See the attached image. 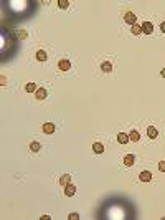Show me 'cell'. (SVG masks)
<instances>
[{"mask_svg":"<svg viewBox=\"0 0 165 220\" xmlns=\"http://www.w3.org/2000/svg\"><path fill=\"white\" fill-rule=\"evenodd\" d=\"M142 33H145V35H152V32H154V25H152V22H144L142 23Z\"/></svg>","mask_w":165,"mask_h":220,"instance_id":"7a4b0ae2","label":"cell"},{"mask_svg":"<svg viewBox=\"0 0 165 220\" xmlns=\"http://www.w3.org/2000/svg\"><path fill=\"white\" fill-rule=\"evenodd\" d=\"M129 141H131V139H129V134H126V133L117 134V142H119V144H127Z\"/></svg>","mask_w":165,"mask_h":220,"instance_id":"ba28073f","label":"cell"},{"mask_svg":"<svg viewBox=\"0 0 165 220\" xmlns=\"http://www.w3.org/2000/svg\"><path fill=\"white\" fill-rule=\"evenodd\" d=\"M40 149H41V144H40V142L33 141L32 144H30V151H33V152H38Z\"/></svg>","mask_w":165,"mask_h":220,"instance_id":"e0dca14e","label":"cell"},{"mask_svg":"<svg viewBox=\"0 0 165 220\" xmlns=\"http://www.w3.org/2000/svg\"><path fill=\"white\" fill-rule=\"evenodd\" d=\"M16 38H20V40H25V38H27V32H25V30H20V32L16 33Z\"/></svg>","mask_w":165,"mask_h":220,"instance_id":"ffe728a7","label":"cell"},{"mask_svg":"<svg viewBox=\"0 0 165 220\" xmlns=\"http://www.w3.org/2000/svg\"><path fill=\"white\" fill-rule=\"evenodd\" d=\"M160 30H162V32H164V33H165V22H164V23H162V25H160Z\"/></svg>","mask_w":165,"mask_h":220,"instance_id":"603a6c76","label":"cell"},{"mask_svg":"<svg viewBox=\"0 0 165 220\" xmlns=\"http://www.w3.org/2000/svg\"><path fill=\"white\" fill-rule=\"evenodd\" d=\"M159 170H160V172H165V161L159 162Z\"/></svg>","mask_w":165,"mask_h":220,"instance_id":"7402d4cb","label":"cell"},{"mask_svg":"<svg viewBox=\"0 0 165 220\" xmlns=\"http://www.w3.org/2000/svg\"><path fill=\"white\" fill-rule=\"evenodd\" d=\"M139 180H142V182H150V180H152V172L142 170V172L139 174Z\"/></svg>","mask_w":165,"mask_h":220,"instance_id":"3957f363","label":"cell"},{"mask_svg":"<svg viewBox=\"0 0 165 220\" xmlns=\"http://www.w3.org/2000/svg\"><path fill=\"white\" fill-rule=\"evenodd\" d=\"M160 75H162V76H164V78H165V68H164V70H162V71H160Z\"/></svg>","mask_w":165,"mask_h":220,"instance_id":"cb8c5ba5","label":"cell"},{"mask_svg":"<svg viewBox=\"0 0 165 220\" xmlns=\"http://www.w3.org/2000/svg\"><path fill=\"white\" fill-rule=\"evenodd\" d=\"M147 136L150 137V139H155V137L159 136V131H157L154 126H148V128H147Z\"/></svg>","mask_w":165,"mask_h":220,"instance_id":"30bf717a","label":"cell"},{"mask_svg":"<svg viewBox=\"0 0 165 220\" xmlns=\"http://www.w3.org/2000/svg\"><path fill=\"white\" fill-rule=\"evenodd\" d=\"M132 33H134V35H140V33H142V27H139L137 23H136V25H132Z\"/></svg>","mask_w":165,"mask_h":220,"instance_id":"d6986e66","label":"cell"},{"mask_svg":"<svg viewBox=\"0 0 165 220\" xmlns=\"http://www.w3.org/2000/svg\"><path fill=\"white\" fill-rule=\"evenodd\" d=\"M35 56H37L38 61H46V60H48V55H46V51H45V50H38Z\"/></svg>","mask_w":165,"mask_h":220,"instance_id":"9c48e42d","label":"cell"},{"mask_svg":"<svg viewBox=\"0 0 165 220\" xmlns=\"http://www.w3.org/2000/svg\"><path fill=\"white\" fill-rule=\"evenodd\" d=\"M101 70H103L104 73H111V71H112V65L109 61H104L103 65H101Z\"/></svg>","mask_w":165,"mask_h":220,"instance_id":"9a60e30c","label":"cell"},{"mask_svg":"<svg viewBox=\"0 0 165 220\" xmlns=\"http://www.w3.org/2000/svg\"><path fill=\"white\" fill-rule=\"evenodd\" d=\"M134 161H136V157H134L132 154H127V156L124 157V164H126V167H131V166H134Z\"/></svg>","mask_w":165,"mask_h":220,"instance_id":"8fae6325","label":"cell"},{"mask_svg":"<svg viewBox=\"0 0 165 220\" xmlns=\"http://www.w3.org/2000/svg\"><path fill=\"white\" fill-rule=\"evenodd\" d=\"M76 194V187L73 185V184H68V185H65V195L66 197H73V195Z\"/></svg>","mask_w":165,"mask_h":220,"instance_id":"5b68a950","label":"cell"},{"mask_svg":"<svg viewBox=\"0 0 165 220\" xmlns=\"http://www.w3.org/2000/svg\"><path fill=\"white\" fill-rule=\"evenodd\" d=\"M71 182V175L70 174H65L60 177V185H68V184Z\"/></svg>","mask_w":165,"mask_h":220,"instance_id":"4fadbf2b","label":"cell"},{"mask_svg":"<svg viewBox=\"0 0 165 220\" xmlns=\"http://www.w3.org/2000/svg\"><path fill=\"white\" fill-rule=\"evenodd\" d=\"M41 129H43L45 134H53L55 133V124L53 123H45V124L41 126Z\"/></svg>","mask_w":165,"mask_h":220,"instance_id":"52a82bcc","label":"cell"},{"mask_svg":"<svg viewBox=\"0 0 165 220\" xmlns=\"http://www.w3.org/2000/svg\"><path fill=\"white\" fill-rule=\"evenodd\" d=\"M68 219H70V220H78L79 215L76 214V212H73V214H70V215H68Z\"/></svg>","mask_w":165,"mask_h":220,"instance_id":"44dd1931","label":"cell"},{"mask_svg":"<svg viewBox=\"0 0 165 220\" xmlns=\"http://www.w3.org/2000/svg\"><path fill=\"white\" fill-rule=\"evenodd\" d=\"M70 68H71L70 60L63 58V60H60V61H58V70H60V71H70Z\"/></svg>","mask_w":165,"mask_h":220,"instance_id":"6da1fadb","label":"cell"},{"mask_svg":"<svg viewBox=\"0 0 165 220\" xmlns=\"http://www.w3.org/2000/svg\"><path fill=\"white\" fill-rule=\"evenodd\" d=\"M38 88H37V84L35 83H27V86H25V91L27 93H33V91H37Z\"/></svg>","mask_w":165,"mask_h":220,"instance_id":"2e32d148","label":"cell"},{"mask_svg":"<svg viewBox=\"0 0 165 220\" xmlns=\"http://www.w3.org/2000/svg\"><path fill=\"white\" fill-rule=\"evenodd\" d=\"M129 139H131V141H134V142H139V139H140L139 131H136V129H134V131H131V133H129Z\"/></svg>","mask_w":165,"mask_h":220,"instance_id":"7c38bea8","label":"cell"},{"mask_svg":"<svg viewBox=\"0 0 165 220\" xmlns=\"http://www.w3.org/2000/svg\"><path fill=\"white\" fill-rule=\"evenodd\" d=\"M46 96H48V93H46V88H38L37 91H35V98L37 100H45Z\"/></svg>","mask_w":165,"mask_h":220,"instance_id":"8992f818","label":"cell"},{"mask_svg":"<svg viewBox=\"0 0 165 220\" xmlns=\"http://www.w3.org/2000/svg\"><path fill=\"white\" fill-rule=\"evenodd\" d=\"M124 20H126V23H131V25H136V22H137V17H136V13H132V12H127L126 15H124Z\"/></svg>","mask_w":165,"mask_h":220,"instance_id":"277c9868","label":"cell"},{"mask_svg":"<svg viewBox=\"0 0 165 220\" xmlns=\"http://www.w3.org/2000/svg\"><path fill=\"white\" fill-rule=\"evenodd\" d=\"M58 7H60L61 10H66L68 7H70V2H68V0H58Z\"/></svg>","mask_w":165,"mask_h":220,"instance_id":"ac0fdd59","label":"cell"},{"mask_svg":"<svg viewBox=\"0 0 165 220\" xmlns=\"http://www.w3.org/2000/svg\"><path fill=\"white\" fill-rule=\"evenodd\" d=\"M93 151H94L96 154H103L104 152V146L101 144V142H94V144H93Z\"/></svg>","mask_w":165,"mask_h":220,"instance_id":"5bb4252c","label":"cell"}]
</instances>
